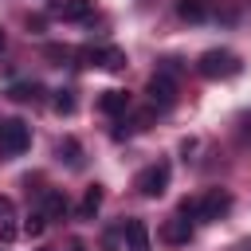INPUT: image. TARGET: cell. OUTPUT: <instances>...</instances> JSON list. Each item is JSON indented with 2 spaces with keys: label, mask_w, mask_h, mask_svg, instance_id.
I'll list each match as a JSON object with an SVG mask.
<instances>
[{
  "label": "cell",
  "mask_w": 251,
  "mask_h": 251,
  "mask_svg": "<svg viewBox=\"0 0 251 251\" xmlns=\"http://www.w3.org/2000/svg\"><path fill=\"white\" fill-rule=\"evenodd\" d=\"M16 235H20V227H16V224H0V239H4V243H12Z\"/></svg>",
  "instance_id": "obj_20"
},
{
  "label": "cell",
  "mask_w": 251,
  "mask_h": 251,
  "mask_svg": "<svg viewBox=\"0 0 251 251\" xmlns=\"http://www.w3.org/2000/svg\"><path fill=\"white\" fill-rule=\"evenodd\" d=\"M196 67H200L204 78H231V75H239V59L231 51H204Z\"/></svg>",
  "instance_id": "obj_2"
},
{
  "label": "cell",
  "mask_w": 251,
  "mask_h": 251,
  "mask_svg": "<svg viewBox=\"0 0 251 251\" xmlns=\"http://www.w3.org/2000/svg\"><path fill=\"white\" fill-rule=\"evenodd\" d=\"M8 94H12L16 102H35V98L43 94V86H39V82H16V86H12Z\"/></svg>",
  "instance_id": "obj_13"
},
{
  "label": "cell",
  "mask_w": 251,
  "mask_h": 251,
  "mask_svg": "<svg viewBox=\"0 0 251 251\" xmlns=\"http://www.w3.org/2000/svg\"><path fill=\"white\" fill-rule=\"evenodd\" d=\"M82 59H86L90 67H106V71H122V67H126V55H122L118 47H86Z\"/></svg>",
  "instance_id": "obj_6"
},
{
  "label": "cell",
  "mask_w": 251,
  "mask_h": 251,
  "mask_svg": "<svg viewBox=\"0 0 251 251\" xmlns=\"http://www.w3.org/2000/svg\"><path fill=\"white\" fill-rule=\"evenodd\" d=\"M169 161H157V165H149V169H141L137 173V180H133V188L141 192V196H149V200H157L165 188H169Z\"/></svg>",
  "instance_id": "obj_3"
},
{
  "label": "cell",
  "mask_w": 251,
  "mask_h": 251,
  "mask_svg": "<svg viewBox=\"0 0 251 251\" xmlns=\"http://www.w3.org/2000/svg\"><path fill=\"white\" fill-rule=\"evenodd\" d=\"M231 212V192H224V188H212V192H204L200 196V220L204 224H212V220H224Z\"/></svg>",
  "instance_id": "obj_5"
},
{
  "label": "cell",
  "mask_w": 251,
  "mask_h": 251,
  "mask_svg": "<svg viewBox=\"0 0 251 251\" xmlns=\"http://www.w3.org/2000/svg\"><path fill=\"white\" fill-rule=\"evenodd\" d=\"M67 196H63V188H47V196H43V216L47 220H63L67 216Z\"/></svg>",
  "instance_id": "obj_9"
},
{
  "label": "cell",
  "mask_w": 251,
  "mask_h": 251,
  "mask_svg": "<svg viewBox=\"0 0 251 251\" xmlns=\"http://www.w3.org/2000/svg\"><path fill=\"white\" fill-rule=\"evenodd\" d=\"M129 106V94L126 90H102V98H98V110L102 114H122Z\"/></svg>",
  "instance_id": "obj_10"
},
{
  "label": "cell",
  "mask_w": 251,
  "mask_h": 251,
  "mask_svg": "<svg viewBox=\"0 0 251 251\" xmlns=\"http://www.w3.org/2000/svg\"><path fill=\"white\" fill-rule=\"evenodd\" d=\"M161 235H165L169 243H188V239H192V224H188L184 216H176V220H169V224H165V231H161Z\"/></svg>",
  "instance_id": "obj_11"
},
{
  "label": "cell",
  "mask_w": 251,
  "mask_h": 251,
  "mask_svg": "<svg viewBox=\"0 0 251 251\" xmlns=\"http://www.w3.org/2000/svg\"><path fill=\"white\" fill-rule=\"evenodd\" d=\"M94 8V0H63V4H51V16H63V20H86Z\"/></svg>",
  "instance_id": "obj_8"
},
{
  "label": "cell",
  "mask_w": 251,
  "mask_h": 251,
  "mask_svg": "<svg viewBox=\"0 0 251 251\" xmlns=\"http://www.w3.org/2000/svg\"><path fill=\"white\" fill-rule=\"evenodd\" d=\"M145 94H149V102H153L157 110H169V106L176 102V82H173V75H169V71H157V75L145 82Z\"/></svg>",
  "instance_id": "obj_4"
},
{
  "label": "cell",
  "mask_w": 251,
  "mask_h": 251,
  "mask_svg": "<svg viewBox=\"0 0 251 251\" xmlns=\"http://www.w3.org/2000/svg\"><path fill=\"white\" fill-rule=\"evenodd\" d=\"M176 12H180L184 20H204V4H200V0H180Z\"/></svg>",
  "instance_id": "obj_16"
},
{
  "label": "cell",
  "mask_w": 251,
  "mask_h": 251,
  "mask_svg": "<svg viewBox=\"0 0 251 251\" xmlns=\"http://www.w3.org/2000/svg\"><path fill=\"white\" fill-rule=\"evenodd\" d=\"M43 227H47V216H43V212H35V216H27V224H24V235H27V239H39V235H43Z\"/></svg>",
  "instance_id": "obj_14"
},
{
  "label": "cell",
  "mask_w": 251,
  "mask_h": 251,
  "mask_svg": "<svg viewBox=\"0 0 251 251\" xmlns=\"http://www.w3.org/2000/svg\"><path fill=\"white\" fill-rule=\"evenodd\" d=\"M31 145V129L20 122V118H4L0 122V153L4 157H16Z\"/></svg>",
  "instance_id": "obj_1"
},
{
  "label": "cell",
  "mask_w": 251,
  "mask_h": 251,
  "mask_svg": "<svg viewBox=\"0 0 251 251\" xmlns=\"http://www.w3.org/2000/svg\"><path fill=\"white\" fill-rule=\"evenodd\" d=\"M98 208H102V184H90L86 196H82V204H78V216H82V220H94Z\"/></svg>",
  "instance_id": "obj_12"
},
{
  "label": "cell",
  "mask_w": 251,
  "mask_h": 251,
  "mask_svg": "<svg viewBox=\"0 0 251 251\" xmlns=\"http://www.w3.org/2000/svg\"><path fill=\"white\" fill-rule=\"evenodd\" d=\"M12 220H16V204L8 196H0V224H12Z\"/></svg>",
  "instance_id": "obj_19"
},
{
  "label": "cell",
  "mask_w": 251,
  "mask_h": 251,
  "mask_svg": "<svg viewBox=\"0 0 251 251\" xmlns=\"http://www.w3.org/2000/svg\"><path fill=\"white\" fill-rule=\"evenodd\" d=\"M39 251H51V247H39Z\"/></svg>",
  "instance_id": "obj_22"
},
{
  "label": "cell",
  "mask_w": 251,
  "mask_h": 251,
  "mask_svg": "<svg viewBox=\"0 0 251 251\" xmlns=\"http://www.w3.org/2000/svg\"><path fill=\"white\" fill-rule=\"evenodd\" d=\"M0 51H4V31H0Z\"/></svg>",
  "instance_id": "obj_21"
},
{
  "label": "cell",
  "mask_w": 251,
  "mask_h": 251,
  "mask_svg": "<svg viewBox=\"0 0 251 251\" xmlns=\"http://www.w3.org/2000/svg\"><path fill=\"white\" fill-rule=\"evenodd\" d=\"M55 110L59 114H71L75 110V90H55Z\"/></svg>",
  "instance_id": "obj_18"
},
{
  "label": "cell",
  "mask_w": 251,
  "mask_h": 251,
  "mask_svg": "<svg viewBox=\"0 0 251 251\" xmlns=\"http://www.w3.org/2000/svg\"><path fill=\"white\" fill-rule=\"evenodd\" d=\"M59 157H63L67 165H78V161H82V157H78V141H71V137L59 141Z\"/></svg>",
  "instance_id": "obj_17"
},
{
  "label": "cell",
  "mask_w": 251,
  "mask_h": 251,
  "mask_svg": "<svg viewBox=\"0 0 251 251\" xmlns=\"http://www.w3.org/2000/svg\"><path fill=\"white\" fill-rule=\"evenodd\" d=\"M176 216H184V220H200V196H184L180 208H176Z\"/></svg>",
  "instance_id": "obj_15"
},
{
  "label": "cell",
  "mask_w": 251,
  "mask_h": 251,
  "mask_svg": "<svg viewBox=\"0 0 251 251\" xmlns=\"http://www.w3.org/2000/svg\"><path fill=\"white\" fill-rule=\"evenodd\" d=\"M126 247L129 251H149V227H145V220H126Z\"/></svg>",
  "instance_id": "obj_7"
}]
</instances>
